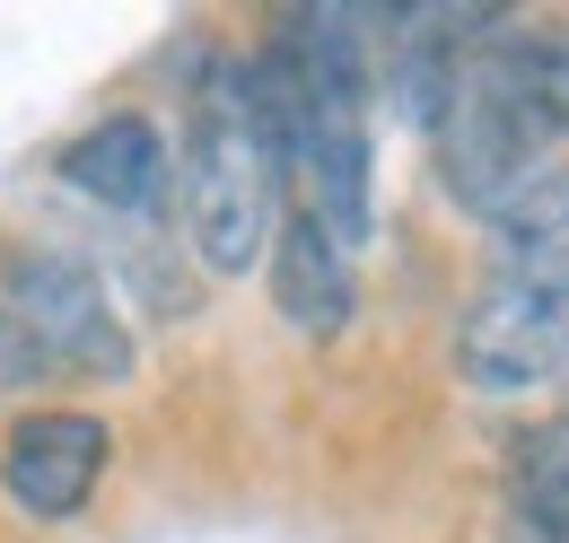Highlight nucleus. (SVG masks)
Instances as JSON below:
<instances>
[{
	"label": "nucleus",
	"instance_id": "obj_10",
	"mask_svg": "<svg viewBox=\"0 0 569 543\" xmlns=\"http://www.w3.org/2000/svg\"><path fill=\"white\" fill-rule=\"evenodd\" d=\"M517 70H526V97H535V115H543V132L552 149L569 140V27H517Z\"/></svg>",
	"mask_w": 569,
	"mask_h": 543
},
{
	"label": "nucleus",
	"instance_id": "obj_5",
	"mask_svg": "<svg viewBox=\"0 0 569 543\" xmlns=\"http://www.w3.org/2000/svg\"><path fill=\"white\" fill-rule=\"evenodd\" d=\"M114 465V430L106 412H71V404H36L9 421L0 438V500L36 526H71L97 500V482Z\"/></svg>",
	"mask_w": 569,
	"mask_h": 543
},
{
	"label": "nucleus",
	"instance_id": "obj_3",
	"mask_svg": "<svg viewBox=\"0 0 569 543\" xmlns=\"http://www.w3.org/2000/svg\"><path fill=\"white\" fill-rule=\"evenodd\" d=\"M0 298L27 316V334L62 359V377H132L141 351H132V325L106 289V272L62 255V246H18L0 255Z\"/></svg>",
	"mask_w": 569,
	"mask_h": 543
},
{
	"label": "nucleus",
	"instance_id": "obj_11",
	"mask_svg": "<svg viewBox=\"0 0 569 543\" xmlns=\"http://www.w3.org/2000/svg\"><path fill=\"white\" fill-rule=\"evenodd\" d=\"M53 377H62V359H53L44 342L27 334V316L0 298V404H36Z\"/></svg>",
	"mask_w": 569,
	"mask_h": 543
},
{
	"label": "nucleus",
	"instance_id": "obj_9",
	"mask_svg": "<svg viewBox=\"0 0 569 543\" xmlns=\"http://www.w3.org/2000/svg\"><path fill=\"white\" fill-rule=\"evenodd\" d=\"M508 509L543 543H569V412L517 430V447H508Z\"/></svg>",
	"mask_w": 569,
	"mask_h": 543
},
{
	"label": "nucleus",
	"instance_id": "obj_6",
	"mask_svg": "<svg viewBox=\"0 0 569 543\" xmlns=\"http://www.w3.org/2000/svg\"><path fill=\"white\" fill-rule=\"evenodd\" d=\"M53 176L106 219H167V203L184 194V149H167V132L149 115L114 106V115H97L88 132H71L53 149Z\"/></svg>",
	"mask_w": 569,
	"mask_h": 543
},
{
	"label": "nucleus",
	"instance_id": "obj_1",
	"mask_svg": "<svg viewBox=\"0 0 569 543\" xmlns=\"http://www.w3.org/2000/svg\"><path fill=\"white\" fill-rule=\"evenodd\" d=\"M184 246L211 280H246L272 264L289 203V158L263 97H254V53H202L184 79Z\"/></svg>",
	"mask_w": 569,
	"mask_h": 543
},
{
	"label": "nucleus",
	"instance_id": "obj_8",
	"mask_svg": "<svg viewBox=\"0 0 569 543\" xmlns=\"http://www.w3.org/2000/svg\"><path fill=\"white\" fill-rule=\"evenodd\" d=\"M482 237H491V280H517V289L569 307V167H543Z\"/></svg>",
	"mask_w": 569,
	"mask_h": 543
},
{
	"label": "nucleus",
	"instance_id": "obj_7",
	"mask_svg": "<svg viewBox=\"0 0 569 543\" xmlns=\"http://www.w3.org/2000/svg\"><path fill=\"white\" fill-rule=\"evenodd\" d=\"M263 280H272V307H281L289 334L307 342H333L342 325H351L359 307V272H351V246L316 219L307 203H289L281 237H272V264H263Z\"/></svg>",
	"mask_w": 569,
	"mask_h": 543
},
{
	"label": "nucleus",
	"instance_id": "obj_2",
	"mask_svg": "<svg viewBox=\"0 0 569 543\" xmlns=\"http://www.w3.org/2000/svg\"><path fill=\"white\" fill-rule=\"evenodd\" d=\"M517 27H526V18H508L491 45L465 53L456 88H447V115H438V132H429L447 194L473 210L482 228H491L543 167H561L543 115H535V97H526V70H517Z\"/></svg>",
	"mask_w": 569,
	"mask_h": 543
},
{
	"label": "nucleus",
	"instance_id": "obj_4",
	"mask_svg": "<svg viewBox=\"0 0 569 543\" xmlns=\"http://www.w3.org/2000/svg\"><path fill=\"white\" fill-rule=\"evenodd\" d=\"M456 377L473 395H543V386H569V307L517 289V280H482L473 307L456 316Z\"/></svg>",
	"mask_w": 569,
	"mask_h": 543
}]
</instances>
